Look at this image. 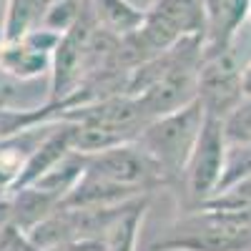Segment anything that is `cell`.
Masks as SVG:
<instances>
[{"label":"cell","instance_id":"cell-1","mask_svg":"<svg viewBox=\"0 0 251 251\" xmlns=\"http://www.w3.org/2000/svg\"><path fill=\"white\" fill-rule=\"evenodd\" d=\"M203 108L199 100H191L188 106L151 118L143 126V131L133 141L138 149L149 156L163 176L166 183L181 181L183 169L188 163L196 138L203 126Z\"/></svg>","mask_w":251,"mask_h":251},{"label":"cell","instance_id":"cell-2","mask_svg":"<svg viewBox=\"0 0 251 251\" xmlns=\"http://www.w3.org/2000/svg\"><path fill=\"white\" fill-rule=\"evenodd\" d=\"M226 156H228V146L224 138L221 121L206 116L201 133L196 138V146L183 169V178H181L188 203L194 208H201L208 199L216 196L224 169H226Z\"/></svg>","mask_w":251,"mask_h":251},{"label":"cell","instance_id":"cell-3","mask_svg":"<svg viewBox=\"0 0 251 251\" xmlns=\"http://www.w3.org/2000/svg\"><path fill=\"white\" fill-rule=\"evenodd\" d=\"M241 68L244 66H239L234 46L221 53L203 55L196 78V100L201 103L206 116L221 121L228 111L239 106V100L244 98Z\"/></svg>","mask_w":251,"mask_h":251},{"label":"cell","instance_id":"cell-4","mask_svg":"<svg viewBox=\"0 0 251 251\" xmlns=\"http://www.w3.org/2000/svg\"><path fill=\"white\" fill-rule=\"evenodd\" d=\"M98 20L93 15V8L88 3V10L83 13L78 23L63 33L58 46L50 58V98L48 103H60L68 96H73L86 78V48H88V38L96 30Z\"/></svg>","mask_w":251,"mask_h":251},{"label":"cell","instance_id":"cell-5","mask_svg":"<svg viewBox=\"0 0 251 251\" xmlns=\"http://www.w3.org/2000/svg\"><path fill=\"white\" fill-rule=\"evenodd\" d=\"M86 171L103 181L138 188L143 194H151L156 186L166 183L158 166L136 143H123V146H116V149L86 156Z\"/></svg>","mask_w":251,"mask_h":251},{"label":"cell","instance_id":"cell-6","mask_svg":"<svg viewBox=\"0 0 251 251\" xmlns=\"http://www.w3.org/2000/svg\"><path fill=\"white\" fill-rule=\"evenodd\" d=\"M58 40V33L40 25L18 40H0V71L18 80H30L50 73V58Z\"/></svg>","mask_w":251,"mask_h":251},{"label":"cell","instance_id":"cell-7","mask_svg":"<svg viewBox=\"0 0 251 251\" xmlns=\"http://www.w3.org/2000/svg\"><path fill=\"white\" fill-rule=\"evenodd\" d=\"M53 0H8L5 20H3V35L0 40H18L28 30L40 25V18L48 10Z\"/></svg>","mask_w":251,"mask_h":251},{"label":"cell","instance_id":"cell-8","mask_svg":"<svg viewBox=\"0 0 251 251\" xmlns=\"http://www.w3.org/2000/svg\"><path fill=\"white\" fill-rule=\"evenodd\" d=\"M91 0H53L48 5V10L40 18V28L53 30L58 35L68 33L78 20L83 18V13L88 10Z\"/></svg>","mask_w":251,"mask_h":251},{"label":"cell","instance_id":"cell-9","mask_svg":"<svg viewBox=\"0 0 251 251\" xmlns=\"http://www.w3.org/2000/svg\"><path fill=\"white\" fill-rule=\"evenodd\" d=\"M221 128L228 149L251 143V98H241L239 106L221 118Z\"/></svg>","mask_w":251,"mask_h":251},{"label":"cell","instance_id":"cell-10","mask_svg":"<svg viewBox=\"0 0 251 251\" xmlns=\"http://www.w3.org/2000/svg\"><path fill=\"white\" fill-rule=\"evenodd\" d=\"M241 93L244 98H251V60L241 68Z\"/></svg>","mask_w":251,"mask_h":251},{"label":"cell","instance_id":"cell-11","mask_svg":"<svg viewBox=\"0 0 251 251\" xmlns=\"http://www.w3.org/2000/svg\"><path fill=\"white\" fill-rule=\"evenodd\" d=\"M203 5H206V15L211 18V13H214L216 5H219V0H203Z\"/></svg>","mask_w":251,"mask_h":251},{"label":"cell","instance_id":"cell-12","mask_svg":"<svg viewBox=\"0 0 251 251\" xmlns=\"http://www.w3.org/2000/svg\"><path fill=\"white\" fill-rule=\"evenodd\" d=\"M249 18H251V13H249Z\"/></svg>","mask_w":251,"mask_h":251}]
</instances>
